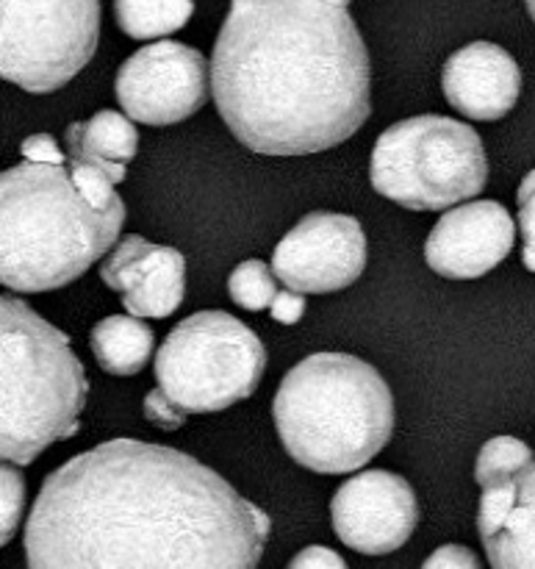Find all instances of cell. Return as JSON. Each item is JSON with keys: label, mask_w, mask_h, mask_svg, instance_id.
Segmentation results:
<instances>
[{"label": "cell", "mask_w": 535, "mask_h": 569, "mask_svg": "<svg viewBox=\"0 0 535 569\" xmlns=\"http://www.w3.org/2000/svg\"><path fill=\"white\" fill-rule=\"evenodd\" d=\"M266 511L175 448L109 439L44 478L28 569H255Z\"/></svg>", "instance_id": "cell-1"}, {"label": "cell", "mask_w": 535, "mask_h": 569, "mask_svg": "<svg viewBox=\"0 0 535 569\" xmlns=\"http://www.w3.org/2000/svg\"><path fill=\"white\" fill-rule=\"evenodd\" d=\"M370 53L347 6L233 0L211 53V94L244 148L305 156L372 114Z\"/></svg>", "instance_id": "cell-2"}, {"label": "cell", "mask_w": 535, "mask_h": 569, "mask_svg": "<svg viewBox=\"0 0 535 569\" xmlns=\"http://www.w3.org/2000/svg\"><path fill=\"white\" fill-rule=\"evenodd\" d=\"M0 281L14 292H50L81 278L117 244L125 206L100 211L67 164L22 161L0 178Z\"/></svg>", "instance_id": "cell-3"}, {"label": "cell", "mask_w": 535, "mask_h": 569, "mask_svg": "<svg viewBox=\"0 0 535 569\" xmlns=\"http://www.w3.org/2000/svg\"><path fill=\"white\" fill-rule=\"evenodd\" d=\"M286 453L320 476L355 472L394 431V398L372 365L350 353H314L294 365L272 403Z\"/></svg>", "instance_id": "cell-4"}, {"label": "cell", "mask_w": 535, "mask_h": 569, "mask_svg": "<svg viewBox=\"0 0 535 569\" xmlns=\"http://www.w3.org/2000/svg\"><path fill=\"white\" fill-rule=\"evenodd\" d=\"M3 311V415L0 453L26 467L48 445L70 439L87 406L89 381L70 337L17 298Z\"/></svg>", "instance_id": "cell-5"}, {"label": "cell", "mask_w": 535, "mask_h": 569, "mask_svg": "<svg viewBox=\"0 0 535 569\" xmlns=\"http://www.w3.org/2000/svg\"><path fill=\"white\" fill-rule=\"evenodd\" d=\"M377 194L411 211H447L483 192L488 159L483 139L466 122L420 114L377 137L370 161Z\"/></svg>", "instance_id": "cell-6"}, {"label": "cell", "mask_w": 535, "mask_h": 569, "mask_svg": "<svg viewBox=\"0 0 535 569\" xmlns=\"http://www.w3.org/2000/svg\"><path fill=\"white\" fill-rule=\"evenodd\" d=\"M264 370V342L228 311L186 317L155 353V381L186 415H214L248 400Z\"/></svg>", "instance_id": "cell-7"}, {"label": "cell", "mask_w": 535, "mask_h": 569, "mask_svg": "<svg viewBox=\"0 0 535 569\" xmlns=\"http://www.w3.org/2000/svg\"><path fill=\"white\" fill-rule=\"evenodd\" d=\"M100 0H3L0 76L33 94L55 92L92 61Z\"/></svg>", "instance_id": "cell-8"}, {"label": "cell", "mask_w": 535, "mask_h": 569, "mask_svg": "<svg viewBox=\"0 0 535 569\" xmlns=\"http://www.w3.org/2000/svg\"><path fill=\"white\" fill-rule=\"evenodd\" d=\"M209 83L205 56L198 48L161 39L122 61L114 92L131 120L175 126L203 109Z\"/></svg>", "instance_id": "cell-9"}, {"label": "cell", "mask_w": 535, "mask_h": 569, "mask_svg": "<svg viewBox=\"0 0 535 569\" xmlns=\"http://www.w3.org/2000/svg\"><path fill=\"white\" fill-rule=\"evenodd\" d=\"M366 267V237L355 217L311 211L272 253V270L286 289L327 295L347 289Z\"/></svg>", "instance_id": "cell-10"}, {"label": "cell", "mask_w": 535, "mask_h": 569, "mask_svg": "<svg viewBox=\"0 0 535 569\" xmlns=\"http://www.w3.org/2000/svg\"><path fill=\"white\" fill-rule=\"evenodd\" d=\"M333 531L364 556H386L403 548L420 522V503L403 476L366 470L336 489L331 500Z\"/></svg>", "instance_id": "cell-11"}, {"label": "cell", "mask_w": 535, "mask_h": 569, "mask_svg": "<svg viewBox=\"0 0 535 569\" xmlns=\"http://www.w3.org/2000/svg\"><path fill=\"white\" fill-rule=\"evenodd\" d=\"M516 239L514 217L497 200H472L447 209L425 242L433 272L453 281H472L505 261Z\"/></svg>", "instance_id": "cell-12"}, {"label": "cell", "mask_w": 535, "mask_h": 569, "mask_svg": "<svg viewBox=\"0 0 535 569\" xmlns=\"http://www.w3.org/2000/svg\"><path fill=\"white\" fill-rule=\"evenodd\" d=\"M100 278L122 295L128 315L164 320L175 315L186 295V259L175 248H161L131 233L105 256Z\"/></svg>", "instance_id": "cell-13"}, {"label": "cell", "mask_w": 535, "mask_h": 569, "mask_svg": "<svg viewBox=\"0 0 535 569\" xmlns=\"http://www.w3.org/2000/svg\"><path fill=\"white\" fill-rule=\"evenodd\" d=\"M442 89L450 106L470 120H503L519 100L522 72L505 48L472 42L444 61Z\"/></svg>", "instance_id": "cell-14"}, {"label": "cell", "mask_w": 535, "mask_h": 569, "mask_svg": "<svg viewBox=\"0 0 535 569\" xmlns=\"http://www.w3.org/2000/svg\"><path fill=\"white\" fill-rule=\"evenodd\" d=\"M483 548L494 569H535V461L522 470L514 506Z\"/></svg>", "instance_id": "cell-15"}, {"label": "cell", "mask_w": 535, "mask_h": 569, "mask_svg": "<svg viewBox=\"0 0 535 569\" xmlns=\"http://www.w3.org/2000/svg\"><path fill=\"white\" fill-rule=\"evenodd\" d=\"M92 353L109 376H137L153 353L155 337L139 317H105L92 328Z\"/></svg>", "instance_id": "cell-16"}, {"label": "cell", "mask_w": 535, "mask_h": 569, "mask_svg": "<svg viewBox=\"0 0 535 569\" xmlns=\"http://www.w3.org/2000/svg\"><path fill=\"white\" fill-rule=\"evenodd\" d=\"M114 14L131 39H161L192 20L194 0H114Z\"/></svg>", "instance_id": "cell-17"}, {"label": "cell", "mask_w": 535, "mask_h": 569, "mask_svg": "<svg viewBox=\"0 0 535 569\" xmlns=\"http://www.w3.org/2000/svg\"><path fill=\"white\" fill-rule=\"evenodd\" d=\"M78 137H81L83 148L92 150V153L103 156L109 161H128L137 156L139 150V131L133 128V122L128 117L117 114V111L103 109L87 122H75Z\"/></svg>", "instance_id": "cell-18"}, {"label": "cell", "mask_w": 535, "mask_h": 569, "mask_svg": "<svg viewBox=\"0 0 535 569\" xmlns=\"http://www.w3.org/2000/svg\"><path fill=\"white\" fill-rule=\"evenodd\" d=\"M535 461L533 450L516 437H494L483 445L475 465V481L481 489L494 487V483H508L519 478L525 467Z\"/></svg>", "instance_id": "cell-19"}, {"label": "cell", "mask_w": 535, "mask_h": 569, "mask_svg": "<svg viewBox=\"0 0 535 569\" xmlns=\"http://www.w3.org/2000/svg\"><path fill=\"white\" fill-rule=\"evenodd\" d=\"M272 267L266 261L248 259L231 272L228 278V292H231V300L236 306L248 311H261L270 309L272 300H275V278H272Z\"/></svg>", "instance_id": "cell-20"}, {"label": "cell", "mask_w": 535, "mask_h": 569, "mask_svg": "<svg viewBox=\"0 0 535 569\" xmlns=\"http://www.w3.org/2000/svg\"><path fill=\"white\" fill-rule=\"evenodd\" d=\"M67 167H70L72 178H75L83 198L92 206H98L100 211H111L117 209V206H125L114 189L120 181H117L109 170H103V167L98 164H89V161H70Z\"/></svg>", "instance_id": "cell-21"}, {"label": "cell", "mask_w": 535, "mask_h": 569, "mask_svg": "<svg viewBox=\"0 0 535 569\" xmlns=\"http://www.w3.org/2000/svg\"><path fill=\"white\" fill-rule=\"evenodd\" d=\"M20 465L3 459L0 481H3V522H0V542L9 545L20 528L22 511H26V481H22Z\"/></svg>", "instance_id": "cell-22"}, {"label": "cell", "mask_w": 535, "mask_h": 569, "mask_svg": "<svg viewBox=\"0 0 535 569\" xmlns=\"http://www.w3.org/2000/svg\"><path fill=\"white\" fill-rule=\"evenodd\" d=\"M519 228H522V261L535 272V170L519 183Z\"/></svg>", "instance_id": "cell-23"}, {"label": "cell", "mask_w": 535, "mask_h": 569, "mask_svg": "<svg viewBox=\"0 0 535 569\" xmlns=\"http://www.w3.org/2000/svg\"><path fill=\"white\" fill-rule=\"evenodd\" d=\"M144 417H148L150 426L161 428V431H178L183 426V420H186V411L178 409L170 400V395L159 387L153 392H148V398H144Z\"/></svg>", "instance_id": "cell-24"}, {"label": "cell", "mask_w": 535, "mask_h": 569, "mask_svg": "<svg viewBox=\"0 0 535 569\" xmlns=\"http://www.w3.org/2000/svg\"><path fill=\"white\" fill-rule=\"evenodd\" d=\"M422 569H483V565L464 545H442V548L427 556Z\"/></svg>", "instance_id": "cell-25"}, {"label": "cell", "mask_w": 535, "mask_h": 569, "mask_svg": "<svg viewBox=\"0 0 535 569\" xmlns=\"http://www.w3.org/2000/svg\"><path fill=\"white\" fill-rule=\"evenodd\" d=\"M20 153L28 161H37V164H64V150H59L55 139L50 133H33V137L22 139Z\"/></svg>", "instance_id": "cell-26"}, {"label": "cell", "mask_w": 535, "mask_h": 569, "mask_svg": "<svg viewBox=\"0 0 535 569\" xmlns=\"http://www.w3.org/2000/svg\"><path fill=\"white\" fill-rule=\"evenodd\" d=\"M286 569H350L347 561L336 553V550L325 548V545H311L303 548Z\"/></svg>", "instance_id": "cell-27"}, {"label": "cell", "mask_w": 535, "mask_h": 569, "mask_svg": "<svg viewBox=\"0 0 535 569\" xmlns=\"http://www.w3.org/2000/svg\"><path fill=\"white\" fill-rule=\"evenodd\" d=\"M270 311H272V320L281 322V326H294V322L303 320V315H305L303 292H294V289L277 292L275 300H272Z\"/></svg>", "instance_id": "cell-28"}, {"label": "cell", "mask_w": 535, "mask_h": 569, "mask_svg": "<svg viewBox=\"0 0 535 569\" xmlns=\"http://www.w3.org/2000/svg\"><path fill=\"white\" fill-rule=\"evenodd\" d=\"M527 3V11H531V17L535 20V0H525Z\"/></svg>", "instance_id": "cell-29"}, {"label": "cell", "mask_w": 535, "mask_h": 569, "mask_svg": "<svg viewBox=\"0 0 535 569\" xmlns=\"http://www.w3.org/2000/svg\"><path fill=\"white\" fill-rule=\"evenodd\" d=\"M333 3H342V6H350V0H333Z\"/></svg>", "instance_id": "cell-30"}]
</instances>
